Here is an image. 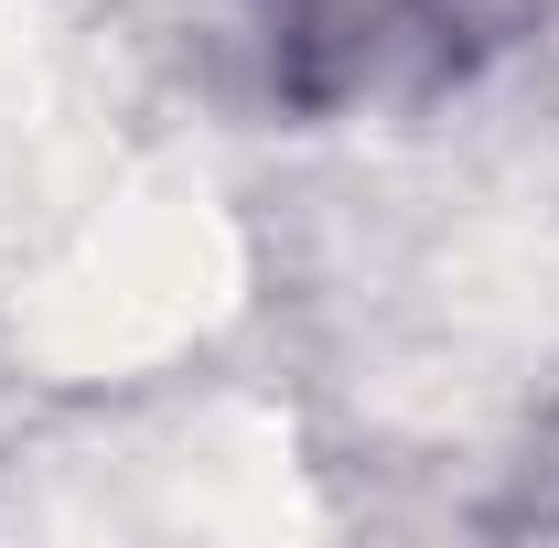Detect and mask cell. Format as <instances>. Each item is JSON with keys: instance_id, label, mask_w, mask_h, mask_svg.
<instances>
[{"instance_id": "cell-1", "label": "cell", "mask_w": 559, "mask_h": 548, "mask_svg": "<svg viewBox=\"0 0 559 548\" xmlns=\"http://www.w3.org/2000/svg\"><path fill=\"white\" fill-rule=\"evenodd\" d=\"M474 22L485 0H248V33L290 108H366L441 86L474 55Z\"/></svg>"}]
</instances>
